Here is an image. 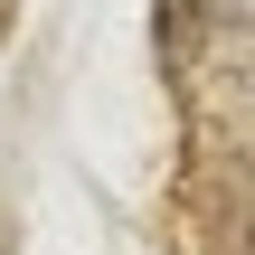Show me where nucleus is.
Instances as JSON below:
<instances>
[]
</instances>
